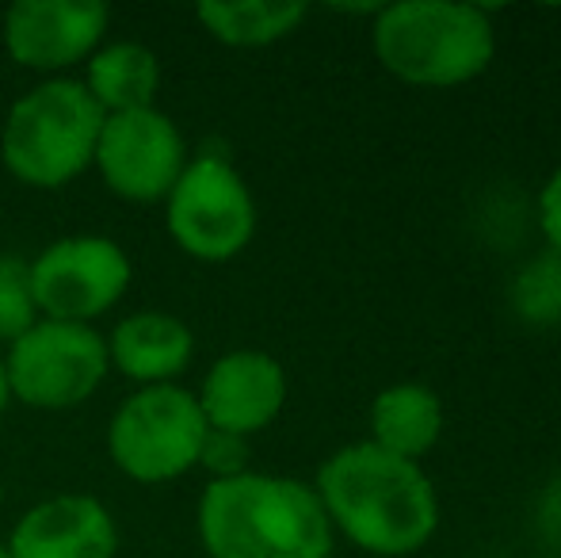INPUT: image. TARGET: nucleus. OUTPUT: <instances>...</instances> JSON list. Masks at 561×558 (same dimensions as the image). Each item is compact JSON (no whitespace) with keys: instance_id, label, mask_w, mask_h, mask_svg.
Instances as JSON below:
<instances>
[{"instance_id":"1","label":"nucleus","mask_w":561,"mask_h":558,"mask_svg":"<svg viewBox=\"0 0 561 558\" xmlns=\"http://www.w3.org/2000/svg\"><path fill=\"white\" fill-rule=\"evenodd\" d=\"M318 498L329 524L378 558H405L439 524V498L413 459L378 444H347L318 470Z\"/></svg>"},{"instance_id":"2","label":"nucleus","mask_w":561,"mask_h":558,"mask_svg":"<svg viewBox=\"0 0 561 558\" xmlns=\"http://www.w3.org/2000/svg\"><path fill=\"white\" fill-rule=\"evenodd\" d=\"M199 539L210 558H329L333 524L313 486L244 470L207 486Z\"/></svg>"},{"instance_id":"3","label":"nucleus","mask_w":561,"mask_h":558,"mask_svg":"<svg viewBox=\"0 0 561 558\" xmlns=\"http://www.w3.org/2000/svg\"><path fill=\"white\" fill-rule=\"evenodd\" d=\"M370 43L386 73L416 89H455L489 69L496 35L489 12L458 0L382 4Z\"/></svg>"},{"instance_id":"4","label":"nucleus","mask_w":561,"mask_h":558,"mask_svg":"<svg viewBox=\"0 0 561 558\" xmlns=\"http://www.w3.org/2000/svg\"><path fill=\"white\" fill-rule=\"evenodd\" d=\"M107 115L81 81H46L12 104L0 130V153L15 180L31 187H61L96 157Z\"/></svg>"},{"instance_id":"5","label":"nucleus","mask_w":561,"mask_h":558,"mask_svg":"<svg viewBox=\"0 0 561 558\" xmlns=\"http://www.w3.org/2000/svg\"><path fill=\"white\" fill-rule=\"evenodd\" d=\"M207 432L210 424L199 410V398L184 387L161 383L118 406L107 429V452L134 482H172L199 467Z\"/></svg>"},{"instance_id":"6","label":"nucleus","mask_w":561,"mask_h":558,"mask_svg":"<svg viewBox=\"0 0 561 558\" xmlns=\"http://www.w3.org/2000/svg\"><path fill=\"white\" fill-rule=\"evenodd\" d=\"M107 367V341L96 329L50 318L15 337L4 360L12 398L35 410H73L89 402Z\"/></svg>"},{"instance_id":"7","label":"nucleus","mask_w":561,"mask_h":558,"mask_svg":"<svg viewBox=\"0 0 561 558\" xmlns=\"http://www.w3.org/2000/svg\"><path fill=\"white\" fill-rule=\"evenodd\" d=\"M169 234L187 257L233 261L256 234V203L226 157L203 153L184 164L169 192Z\"/></svg>"},{"instance_id":"8","label":"nucleus","mask_w":561,"mask_h":558,"mask_svg":"<svg viewBox=\"0 0 561 558\" xmlns=\"http://www.w3.org/2000/svg\"><path fill=\"white\" fill-rule=\"evenodd\" d=\"M130 287V261L112 238L81 234L46 246L31 264V291L38 314L50 321L89 326L107 314Z\"/></svg>"},{"instance_id":"9","label":"nucleus","mask_w":561,"mask_h":558,"mask_svg":"<svg viewBox=\"0 0 561 558\" xmlns=\"http://www.w3.org/2000/svg\"><path fill=\"white\" fill-rule=\"evenodd\" d=\"M96 169L115 195L130 203L169 200L180 172L187 164V149L176 123L157 107L107 115L96 141Z\"/></svg>"},{"instance_id":"10","label":"nucleus","mask_w":561,"mask_h":558,"mask_svg":"<svg viewBox=\"0 0 561 558\" xmlns=\"http://www.w3.org/2000/svg\"><path fill=\"white\" fill-rule=\"evenodd\" d=\"M107 20L100 0H15L4 12V50L23 69H69L96 54Z\"/></svg>"},{"instance_id":"11","label":"nucleus","mask_w":561,"mask_h":558,"mask_svg":"<svg viewBox=\"0 0 561 558\" xmlns=\"http://www.w3.org/2000/svg\"><path fill=\"white\" fill-rule=\"evenodd\" d=\"M195 398H199V410L210 429L252 436L279 418L283 402H287V375L275 356L241 349L210 367Z\"/></svg>"},{"instance_id":"12","label":"nucleus","mask_w":561,"mask_h":558,"mask_svg":"<svg viewBox=\"0 0 561 558\" xmlns=\"http://www.w3.org/2000/svg\"><path fill=\"white\" fill-rule=\"evenodd\" d=\"M115 521L89 493H61L27 509L8 539V558H115Z\"/></svg>"},{"instance_id":"13","label":"nucleus","mask_w":561,"mask_h":558,"mask_svg":"<svg viewBox=\"0 0 561 558\" xmlns=\"http://www.w3.org/2000/svg\"><path fill=\"white\" fill-rule=\"evenodd\" d=\"M195 352L192 329L172 314H130L115 326L112 341H107V360L112 367L138 379L146 387H161L172 375H180L187 367Z\"/></svg>"},{"instance_id":"14","label":"nucleus","mask_w":561,"mask_h":558,"mask_svg":"<svg viewBox=\"0 0 561 558\" xmlns=\"http://www.w3.org/2000/svg\"><path fill=\"white\" fill-rule=\"evenodd\" d=\"M370 444L382 452L401 455V459H421L432 452L444 432V402L436 390L421 387V383H398L386 387L370 406Z\"/></svg>"},{"instance_id":"15","label":"nucleus","mask_w":561,"mask_h":558,"mask_svg":"<svg viewBox=\"0 0 561 558\" xmlns=\"http://www.w3.org/2000/svg\"><path fill=\"white\" fill-rule=\"evenodd\" d=\"M157 84H161V61L141 43H112L89 58L84 89L104 115L153 107Z\"/></svg>"},{"instance_id":"16","label":"nucleus","mask_w":561,"mask_h":558,"mask_svg":"<svg viewBox=\"0 0 561 558\" xmlns=\"http://www.w3.org/2000/svg\"><path fill=\"white\" fill-rule=\"evenodd\" d=\"M199 20L226 46H267L287 38L306 20V4H272V0H207Z\"/></svg>"},{"instance_id":"17","label":"nucleus","mask_w":561,"mask_h":558,"mask_svg":"<svg viewBox=\"0 0 561 558\" xmlns=\"http://www.w3.org/2000/svg\"><path fill=\"white\" fill-rule=\"evenodd\" d=\"M512 306L531 326H558L561 321V257L542 253L519 269L512 283Z\"/></svg>"},{"instance_id":"18","label":"nucleus","mask_w":561,"mask_h":558,"mask_svg":"<svg viewBox=\"0 0 561 558\" xmlns=\"http://www.w3.org/2000/svg\"><path fill=\"white\" fill-rule=\"evenodd\" d=\"M35 291H31V264L20 257H0V337L15 341L35 326Z\"/></svg>"},{"instance_id":"19","label":"nucleus","mask_w":561,"mask_h":558,"mask_svg":"<svg viewBox=\"0 0 561 558\" xmlns=\"http://www.w3.org/2000/svg\"><path fill=\"white\" fill-rule=\"evenodd\" d=\"M244 463H249V444H244V436L218 432V429L207 432L203 452H199V467H207L210 475H215V482L244 475Z\"/></svg>"},{"instance_id":"20","label":"nucleus","mask_w":561,"mask_h":558,"mask_svg":"<svg viewBox=\"0 0 561 558\" xmlns=\"http://www.w3.org/2000/svg\"><path fill=\"white\" fill-rule=\"evenodd\" d=\"M539 223L550 241V253L561 257V169H554V176L547 180L539 195Z\"/></svg>"},{"instance_id":"21","label":"nucleus","mask_w":561,"mask_h":558,"mask_svg":"<svg viewBox=\"0 0 561 558\" xmlns=\"http://www.w3.org/2000/svg\"><path fill=\"white\" fill-rule=\"evenodd\" d=\"M8 398H12V390H8V375H4V360H0V413H4Z\"/></svg>"},{"instance_id":"22","label":"nucleus","mask_w":561,"mask_h":558,"mask_svg":"<svg viewBox=\"0 0 561 558\" xmlns=\"http://www.w3.org/2000/svg\"><path fill=\"white\" fill-rule=\"evenodd\" d=\"M0 558H8V544H4V539H0Z\"/></svg>"}]
</instances>
